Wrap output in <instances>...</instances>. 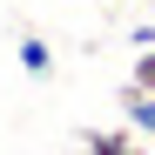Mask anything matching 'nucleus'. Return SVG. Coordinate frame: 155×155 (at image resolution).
Returning a JSON list of instances; mask_svg holds the SVG:
<instances>
[{
    "label": "nucleus",
    "instance_id": "f257e3e1",
    "mask_svg": "<svg viewBox=\"0 0 155 155\" xmlns=\"http://www.w3.org/2000/svg\"><path fill=\"white\" fill-rule=\"evenodd\" d=\"M81 155H148L142 148V135H135V128H88V135H81Z\"/></svg>",
    "mask_w": 155,
    "mask_h": 155
},
{
    "label": "nucleus",
    "instance_id": "f03ea898",
    "mask_svg": "<svg viewBox=\"0 0 155 155\" xmlns=\"http://www.w3.org/2000/svg\"><path fill=\"white\" fill-rule=\"evenodd\" d=\"M121 121L135 128V135H155V94H142L135 81L121 88Z\"/></svg>",
    "mask_w": 155,
    "mask_h": 155
},
{
    "label": "nucleus",
    "instance_id": "7ed1b4c3",
    "mask_svg": "<svg viewBox=\"0 0 155 155\" xmlns=\"http://www.w3.org/2000/svg\"><path fill=\"white\" fill-rule=\"evenodd\" d=\"M20 68H27L34 81H47V74H54V47H47L41 34H20Z\"/></svg>",
    "mask_w": 155,
    "mask_h": 155
}]
</instances>
